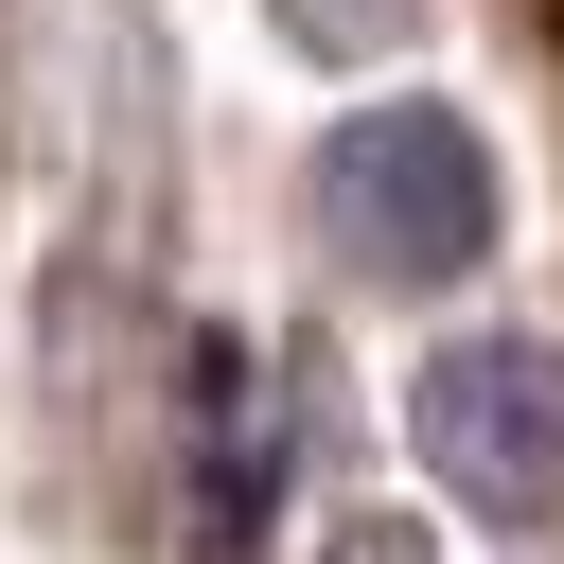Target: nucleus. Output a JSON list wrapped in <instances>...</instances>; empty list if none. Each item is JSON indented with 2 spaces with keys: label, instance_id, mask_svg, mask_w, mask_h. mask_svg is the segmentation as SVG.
Wrapping results in <instances>:
<instances>
[{
  "label": "nucleus",
  "instance_id": "obj_1",
  "mask_svg": "<svg viewBox=\"0 0 564 564\" xmlns=\"http://www.w3.org/2000/svg\"><path fill=\"white\" fill-rule=\"evenodd\" d=\"M317 229L370 264V282H458L494 247V141L458 106H352L317 141Z\"/></svg>",
  "mask_w": 564,
  "mask_h": 564
},
{
  "label": "nucleus",
  "instance_id": "obj_2",
  "mask_svg": "<svg viewBox=\"0 0 564 564\" xmlns=\"http://www.w3.org/2000/svg\"><path fill=\"white\" fill-rule=\"evenodd\" d=\"M405 441H423V476H441L458 511L546 529V511H564V352H529V335H441V352L405 370Z\"/></svg>",
  "mask_w": 564,
  "mask_h": 564
}]
</instances>
